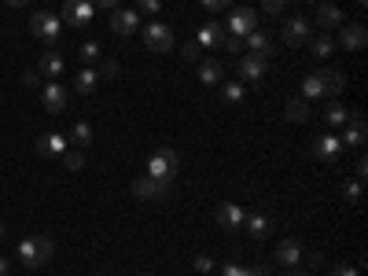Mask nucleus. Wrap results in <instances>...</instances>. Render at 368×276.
<instances>
[{
	"mask_svg": "<svg viewBox=\"0 0 368 276\" xmlns=\"http://www.w3.org/2000/svg\"><path fill=\"white\" fill-rule=\"evenodd\" d=\"M52 254H56V239L52 236H26L19 243V262L26 269H41L44 262H52Z\"/></svg>",
	"mask_w": 368,
	"mask_h": 276,
	"instance_id": "obj_1",
	"label": "nucleus"
},
{
	"mask_svg": "<svg viewBox=\"0 0 368 276\" xmlns=\"http://www.w3.org/2000/svg\"><path fill=\"white\" fill-rule=\"evenodd\" d=\"M133 196L137 199H151V203H170L173 199V181H163V177H137L133 181Z\"/></svg>",
	"mask_w": 368,
	"mask_h": 276,
	"instance_id": "obj_2",
	"label": "nucleus"
},
{
	"mask_svg": "<svg viewBox=\"0 0 368 276\" xmlns=\"http://www.w3.org/2000/svg\"><path fill=\"white\" fill-rule=\"evenodd\" d=\"M30 34L48 41V44H56L59 34H63V19H59V15H48V11H34V19H30Z\"/></svg>",
	"mask_w": 368,
	"mask_h": 276,
	"instance_id": "obj_3",
	"label": "nucleus"
},
{
	"mask_svg": "<svg viewBox=\"0 0 368 276\" xmlns=\"http://www.w3.org/2000/svg\"><path fill=\"white\" fill-rule=\"evenodd\" d=\"M181 166V155L173 148H158L148 162V177H163V181H173V173Z\"/></svg>",
	"mask_w": 368,
	"mask_h": 276,
	"instance_id": "obj_4",
	"label": "nucleus"
},
{
	"mask_svg": "<svg viewBox=\"0 0 368 276\" xmlns=\"http://www.w3.org/2000/svg\"><path fill=\"white\" fill-rule=\"evenodd\" d=\"M310 34H313V23L306 19V15H291V19L284 23V44L287 48H306V41H310Z\"/></svg>",
	"mask_w": 368,
	"mask_h": 276,
	"instance_id": "obj_5",
	"label": "nucleus"
},
{
	"mask_svg": "<svg viewBox=\"0 0 368 276\" xmlns=\"http://www.w3.org/2000/svg\"><path fill=\"white\" fill-rule=\"evenodd\" d=\"M144 44H148L151 52H170L173 48V30L166 23H148L144 26Z\"/></svg>",
	"mask_w": 368,
	"mask_h": 276,
	"instance_id": "obj_6",
	"label": "nucleus"
},
{
	"mask_svg": "<svg viewBox=\"0 0 368 276\" xmlns=\"http://www.w3.org/2000/svg\"><path fill=\"white\" fill-rule=\"evenodd\" d=\"M343 140V148H364V140H368V125H364V115L361 111H350V118H346V137Z\"/></svg>",
	"mask_w": 368,
	"mask_h": 276,
	"instance_id": "obj_7",
	"label": "nucleus"
},
{
	"mask_svg": "<svg viewBox=\"0 0 368 276\" xmlns=\"http://www.w3.org/2000/svg\"><path fill=\"white\" fill-rule=\"evenodd\" d=\"M250 30H258V11L254 8H236L229 15V34L232 37H247Z\"/></svg>",
	"mask_w": 368,
	"mask_h": 276,
	"instance_id": "obj_8",
	"label": "nucleus"
},
{
	"mask_svg": "<svg viewBox=\"0 0 368 276\" xmlns=\"http://www.w3.org/2000/svg\"><path fill=\"white\" fill-rule=\"evenodd\" d=\"M92 0H67L63 4V23L67 26H89L92 23Z\"/></svg>",
	"mask_w": 368,
	"mask_h": 276,
	"instance_id": "obj_9",
	"label": "nucleus"
},
{
	"mask_svg": "<svg viewBox=\"0 0 368 276\" xmlns=\"http://www.w3.org/2000/svg\"><path fill=\"white\" fill-rule=\"evenodd\" d=\"M41 100H44V111L63 115V111H67V89H63L59 81H48V85H41Z\"/></svg>",
	"mask_w": 368,
	"mask_h": 276,
	"instance_id": "obj_10",
	"label": "nucleus"
},
{
	"mask_svg": "<svg viewBox=\"0 0 368 276\" xmlns=\"http://www.w3.org/2000/svg\"><path fill=\"white\" fill-rule=\"evenodd\" d=\"M339 44L346 48V52H361V48L368 44V30H364L361 23H346V26L339 30Z\"/></svg>",
	"mask_w": 368,
	"mask_h": 276,
	"instance_id": "obj_11",
	"label": "nucleus"
},
{
	"mask_svg": "<svg viewBox=\"0 0 368 276\" xmlns=\"http://www.w3.org/2000/svg\"><path fill=\"white\" fill-rule=\"evenodd\" d=\"M313 155L321 158V162H335V158L343 155V140L335 137V133H321V137L313 140Z\"/></svg>",
	"mask_w": 368,
	"mask_h": 276,
	"instance_id": "obj_12",
	"label": "nucleus"
},
{
	"mask_svg": "<svg viewBox=\"0 0 368 276\" xmlns=\"http://www.w3.org/2000/svg\"><path fill=\"white\" fill-rule=\"evenodd\" d=\"M217 225H221V229H225V232H236V229H243V206H236V203H221L217 206Z\"/></svg>",
	"mask_w": 368,
	"mask_h": 276,
	"instance_id": "obj_13",
	"label": "nucleus"
},
{
	"mask_svg": "<svg viewBox=\"0 0 368 276\" xmlns=\"http://www.w3.org/2000/svg\"><path fill=\"white\" fill-rule=\"evenodd\" d=\"M236 74L243 77V81H250V85H258V81L265 77V59L262 56H243L236 63Z\"/></svg>",
	"mask_w": 368,
	"mask_h": 276,
	"instance_id": "obj_14",
	"label": "nucleus"
},
{
	"mask_svg": "<svg viewBox=\"0 0 368 276\" xmlns=\"http://www.w3.org/2000/svg\"><path fill=\"white\" fill-rule=\"evenodd\" d=\"M110 30H115L118 37H129L140 30V15L137 11H110Z\"/></svg>",
	"mask_w": 368,
	"mask_h": 276,
	"instance_id": "obj_15",
	"label": "nucleus"
},
{
	"mask_svg": "<svg viewBox=\"0 0 368 276\" xmlns=\"http://www.w3.org/2000/svg\"><path fill=\"white\" fill-rule=\"evenodd\" d=\"M335 26H343V11L335 4H328V0H321V4H317V30L328 34V30H335Z\"/></svg>",
	"mask_w": 368,
	"mask_h": 276,
	"instance_id": "obj_16",
	"label": "nucleus"
},
{
	"mask_svg": "<svg viewBox=\"0 0 368 276\" xmlns=\"http://www.w3.org/2000/svg\"><path fill=\"white\" fill-rule=\"evenodd\" d=\"M317 81H321V96H339L346 89L343 70H317Z\"/></svg>",
	"mask_w": 368,
	"mask_h": 276,
	"instance_id": "obj_17",
	"label": "nucleus"
},
{
	"mask_svg": "<svg viewBox=\"0 0 368 276\" xmlns=\"http://www.w3.org/2000/svg\"><path fill=\"white\" fill-rule=\"evenodd\" d=\"M243 229H247L254 239H265V236H273L277 221H273V218H265V214H247V218H243Z\"/></svg>",
	"mask_w": 368,
	"mask_h": 276,
	"instance_id": "obj_18",
	"label": "nucleus"
},
{
	"mask_svg": "<svg viewBox=\"0 0 368 276\" xmlns=\"http://www.w3.org/2000/svg\"><path fill=\"white\" fill-rule=\"evenodd\" d=\"M243 48H247L250 56H262V59H265L269 52H273V37H269L265 30H250L247 41H243Z\"/></svg>",
	"mask_w": 368,
	"mask_h": 276,
	"instance_id": "obj_19",
	"label": "nucleus"
},
{
	"mask_svg": "<svg viewBox=\"0 0 368 276\" xmlns=\"http://www.w3.org/2000/svg\"><path fill=\"white\" fill-rule=\"evenodd\" d=\"M199 81H203V85H210V89L221 85V81H225V67H221V59H214V56L203 59L199 63Z\"/></svg>",
	"mask_w": 368,
	"mask_h": 276,
	"instance_id": "obj_20",
	"label": "nucleus"
},
{
	"mask_svg": "<svg viewBox=\"0 0 368 276\" xmlns=\"http://www.w3.org/2000/svg\"><path fill=\"white\" fill-rule=\"evenodd\" d=\"M277 262H280V265H287V269L298 265V262H302V243H298V239H291V236L280 239V247H277Z\"/></svg>",
	"mask_w": 368,
	"mask_h": 276,
	"instance_id": "obj_21",
	"label": "nucleus"
},
{
	"mask_svg": "<svg viewBox=\"0 0 368 276\" xmlns=\"http://www.w3.org/2000/svg\"><path fill=\"white\" fill-rule=\"evenodd\" d=\"M196 44H199V48H221V44H225V30H221L217 23H206V26L199 30Z\"/></svg>",
	"mask_w": 368,
	"mask_h": 276,
	"instance_id": "obj_22",
	"label": "nucleus"
},
{
	"mask_svg": "<svg viewBox=\"0 0 368 276\" xmlns=\"http://www.w3.org/2000/svg\"><path fill=\"white\" fill-rule=\"evenodd\" d=\"M63 151H67V140H63L59 133H44V137H37V155L52 158V155H63Z\"/></svg>",
	"mask_w": 368,
	"mask_h": 276,
	"instance_id": "obj_23",
	"label": "nucleus"
},
{
	"mask_svg": "<svg viewBox=\"0 0 368 276\" xmlns=\"http://www.w3.org/2000/svg\"><path fill=\"white\" fill-rule=\"evenodd\" d=\"M306 48H310V56H317V59H328L331 56V48H335V41L328 37V34H310V41H306Z\"/></svg>",
	"mask_w": 368,
	"mask_h": 276,
	"instance_id": "obj_24",
	"label": "nucleus"
},
{
	"mask_svg": "<svg viewBox=\"0 0 368 276\" xmlns=\"http://www.w3.org/2000/svg\"><path fill=\"white\" fill-rule=\"evenodd\" d=\"M37 74H44L48 81H56L59 74H63V56L59 52H52V48H48V52L41 56V70Z\"/></svg>",
	"mask_w": 368,
	"mask_h": 276,
	"instance_id": "obj_25",
	"label": "nucleus"
},
{
	"mask_svg": "<svg viewBox=\"0 0 368 276\" xmlns=\"http://www.w3.org/2000/svg\"><path fill=\"white\" fill-rule=\"evenodd\" d=\"M284 118L287 122H306L310 118V100H287V107H284Z\"/></svg>",
	"mask_w": 368,
	"mask_h": 276,
	"instance_id": "obj_26",
	"label": "nucleus"
},
{
	"mask_svg": "<svg viewBox=\"0 0 368 276\" xmlns=\"http://www.w3.org/2000/svg\"><path fill=\"white\" fill-rule=\"evenodd\" d=\"M96 85H100L96 70H82V74L74 77V92H77V96H92V92H96Z\"/></svg>",
	"mask_w": 368,
	"mask_h": 276,
	"instance_id": "obj_27",
	"label": "nucleus"
},
{
	"mask_svg": "<svg viewBox=\"0 0 368 276\" xmlns=\"http://www.w3.org/2000/svg\"><path fill=\"white\" fill-rule=\"evenodd\" d=\"M70 144H74V148H89V144H92V125H89V122H74Z\"/></svg>",
	"mask_w": 368,
	"mask_h": 276,
	"instance_id": "obj_28",
	"label": "nucleus"
},
{
	"mask_svg": "<svg viewBox=\"0 0 368 276\" xmlns=\"http://www.w3.org/2000/svg\"><path fill=\"white\" fill-rule=\"evenodd\" d=\"M59 158H63V166H67L70 173H82V170H85V155H82V148H67Z\"/></svg>",
	"mask_w": 368,
	"mask_h": 276,
	"instance_id": "obj_29",
	"label": "nucleus"
},
{
	"mask_svg": "<svg viewBox=\"0 0 368 276\" xmlns=\"http://www.w3.org/2000/svg\"><path fill=\"white\" fill-rule=\"evenodd\" d=\"M243 96H247V89L239 85V81H225V85H221V100L225 104H243Z\"/></svg>",
	"mask_w": 368,
	"mask_h": 276,
	"instance_id": "obj_30",
	"label": "nucleus"
},
{
	"mask_svg": "<svg viewBox=\"0 0 368 276\" xmlns=\"http://www.w3.org/2000/svg\"><path fill=\"white\" fill-rule=\"evenodd\" d=\"M346 118H350V111H346L343 104H328V107H324V122H328V125H346Z\"/></svg>",
	"mask_w": 368,
	"mask_h": 276,
	"instance_id": "obj_31",
	"label": "nucleus"
},
{
	"mask_svg": "<svg viewBox=\"0 0 368 276\" xmlns=\"http://www.w3.org/2000/svg\"><path fill=\"white\" fill-rule=\"evenodd\" d=\"M118 74H122V67L115 59H100V67H96V77H100V81H115Z\"/></svg>",
	"mask_w": 368,
	"mask_h": 276,
	"instance_id": "obj_32",
	"label": "nucleus"
},
{
	"mask_svg": "<svg viewBox=\"0 0 368 276\" xmlns=\"http://www.w3.org/2000/svg\"><path fill=\"white\" fill-rule=\"evenodd\" d=\"M361 196H364V181H346V184H343V199H346V203L357 206Z\"/></svg>",
	"mask_w": 368,
	"mask_h": 276,
	"instance_id": "obj_33",
	"label": "nucleus"
},
{
	"mask_svg": "<svg viewBox=\"0 0 368 276\" xmlns=\"http://www.w3.org/2000/svg\"><path fill=\"white\" fill-rule=\"evenodd\" d=\"M82 59H85V63H100V59H103V48L96 44V41H85V44H82Z\"/></svg>",
	"mask_w": 368,
	"mask_h": 276,
	"instance_id": "obj_34",
	"label": "nucleus"
},
{
	"mask_svg": "<svg viewBox=\"0 0 368 276\" xmlns=\"http://www.w3.org/2000/svg\"><path fill=\"white\" fill-rule=\"evenodd\" d=\"M331 276H361V269L350 265V262H335L331 265Z\"/></svg>",
	"mask_w": 368,
	"mask_h": 276,
	"instance_id": "obj_35",
	"label": "nucleus"
},
{
	"mask_svg": "<svg viewBox=\"0 0 368 276\" xmlns=\"http://www.w3.org/2000/svg\"><path fill=\"white\" fill-rule=\"evenodd\" d=\"M137 8L144 15H158V11H163V0H137Z\"/></svg>",
	"mask_w": 368,
	"mask_h": 276,
	"instance_id": "obj_36",
	"label": "nucleus"
},
{
	"mask_svg": "<svg viewBox=\"0 0 368 276\" xmlns=\"http://www.w3.org/2000/svg\"><path fill=\"white\" fill-rule=\"evenodd\" d=\"M199 52H203V48H199V44H196V41H188V44H184V48H181V56H184V59H188V63H199Z\"/></svg>",
	"mask_w": 368,
	"mask_h": 276,
	"instance_id": "obj_37",
	"label": "nucleus"
},
{
	"mask_svg": "<svg viewBox=\"0 0 368 276\" xmlns=\"http://www.w3.org/2000/svg\"><path fill=\"white\" fill-rule=\"evenodd\" d=\"M23 85H26V89H41L44 81H41V74H37V70H26V74H23Z\"/></svg>",
	"mask_w": 368,
	"mask_h": 276,
	"instance_id": "obj_38",
	"label": "nucleus"
},
{
	"mask_svg": "<svg viewBox=\"0 0 368 276\" xmlns=\"http://www.w3.org/2000/svg\"><path fill=\"white\" fill-rule=\"evenodd\" d=\"M284 4H287V0H262L265 15H280V11H284Z\"/></svg>",
	"mask_w": 368,
	"mask_h": 276,
	"instance_id": "obj_39",
	"label": "nucleus"
},
{
	"mask_svg": "<svg viewBox=\"0 0 368 276\" xmlns=\"http://www.w3.org/2000/svg\"><path fill=\"white\" fill-rule=\"evenodd\" d=\"M199 4H203L206 11H225V8L232 4V0H199Z\"/></svg>",
	"mask_w": 368,
	"mask_h": 276,
	"instance_id": "obj_40",
	"label": "nucleus"
},
{
	"mask_svg": "<svg viewBox=\"0 0 368 276\" xmlns=\"http://www.w3.org/2000/svg\"><path fill=\"white\" fill-rule=\"evenodd\" d=\"M250 272V265H225L221 269V276H247Z\"/></svg>",
	"mask_w": 368,
	"mask_h": 276,
	"instance_id": "obj_41",
	"label": "nucleus"
},
{
	"mask_svg": "<svg viewBox=\"0 0 368 276\" xmlns=\"http://www.w3.org/2000/svg\"><path fill=\"white\" fill-rule=\"evenodd\" d=\"M225 48H229V52H243V37H232V34H225Z\"/></svg>",
	"mask_w": 368,
	"mask_h": 276,
	"instance_id": "obj_42",
	"label": "nucleus"
},
{
	"mask_svg": "<svg viewBox=\"0 0 368 276\" xmlns=\"http://www.w3.org/2000/svg\"><path fill=\"white\" fill-rule=\"evenodd\" d=\"M354 173H357V181H364V177H368V158H364V155H357V166H354Z\"/></svg>",
	"mask_w": 368,
	"mask_h": 276,
	"instance_id": "obj_43",
	"label": "nucleus"
},
{
	"mask_svg": "<svg viewBox=\"0 0 368 276\" xmlns=\"http://www.w3.org/2000/svg\"><path fill=\"white\" fill-rule=\"evenodd\" d=\"M196 269H199V272H210V269H214V258L199 254V258H196Z\"/></svg>",
	"mask_w": 368,
	"mask_h": 276,
	"instance_id": "obj_44",
	"label": "nucleus"
},
{
	"mask_svg": "<svg viewBox=\"0 0 368 276\" xmlns=\"http://www.w3.org/2000/svg\"><path fill=\"white\" fill-rule=\"evenodd\" d=\"M92 8H103V11H115L118 0H92Z\"/></svg>",
	"mask_w": 368,
	"mask_h": 276,
	"instance_id": "obj_45",
	"label": "nucleus"
},
{
	"mask_svg": "<svg viewBox=\"0 0 368 276\" xmlns=\"http://www.w3.org/2000/svg\"><path fill=\"white\" fill-rule=\"evenodd\" d=\"M247 276H269V269H262V265H250V272Z\"/></svg>",
	"mask_w": 368,
	"mask_h": 276,
	"instance_id": "obj_46",
	"label": "nucleus"
},
{
	"mask_svg": "<svg viewBox=\"0 0 368 276\" xmlns=\"http://www.w3.org/2000/svg\"><path fill=\"white\" fill-rule=\"evenodd\" d=\"M4 4H11V8H26L30 0H4Z\"/></svg>",
	"mask_w": 368,
	"mask_h": 276,
	"instance_id": "obj_47",
	"label": "nucleus"
},
{
	"mask_svg": "<svg viewBox=\"0 0 368 276\" xmlns=\"http://www.w3.org/2000/svg\"><path fill=\"white\" fill-rule=\"evenodd\" d=\"M8 272H11V265L4 262V258H0V276H8Z\"/></svg>",
	"mask_w": 368,
	"mask_h": 276,
	"instance_id": "obj_48",
	"label": "nucleus"
},
{
	"mask_svg": "<svg viewBox=\"0 0 368 276\" xmlns=\"http://www.w3.org/2000/svg\"><path fill=\"white\" fill-rule=\"evenodd\" d=\"M0 239H4V221H0Z\"/></svg>",
	"mask_w": 368,
	"mask_h": 276,
	"instance_id": "obj_49",
	"label": "nucleus"
},
{
	"mask_svg": "<svg viewBox=\"0 0 368 276\" xmlns=\"http://www.w3.org/2000/svg\"><path fill=\"white\" fill-rule=\"evenodd\" d=\"M364 4H368V0H357V8H364Z\"/></svg>",
	"mask_w": 368,
	"mask_h": 276,
	"instance_id": "obj_50",
	"label": "nucleus"
},
{
	"mask_svg": "<svg viewBox=\"0 0 368 276\" xmlns=\"http://www.w3.org/2000/svg\"><path fill=\"white\" fill-rule=\"evenodd\" d=\"M291 276H310V272H291Z\"/></svg>",
	"mask_w": 368,
	"mask_h": 276,
	"instance_id": "obj_51",
	"label": "nucleus"
},
{
	"mask_svg": "<svg viewBox=\"0 0 368 276\" xmlns=\"http://www.w3.org/2000/svg\"><path fill=\"white\" fill-rule=\"evenodd\" d=\"M96 276H103V272H96Z\"/></svg>",
	"mask_w": 368,
	"mask_h": 276,
	"instance_id": "obj_52",
	"label": "nucleus"
},
{
	"mask_svg": "<svg viewBox=\"0 0 368 276\" xmlns=\"http://www.w3.org/2000/svg\"><path fill=\"white\" fill-rule=\"evenodd\" d=\"M144 276H151V272H144Z\"/></svg>",
	"mask_w": 368,
	"mask_h": 276,
	"instance_id": "obj_53",
	"label": "nucleus"
}]
</instances>
